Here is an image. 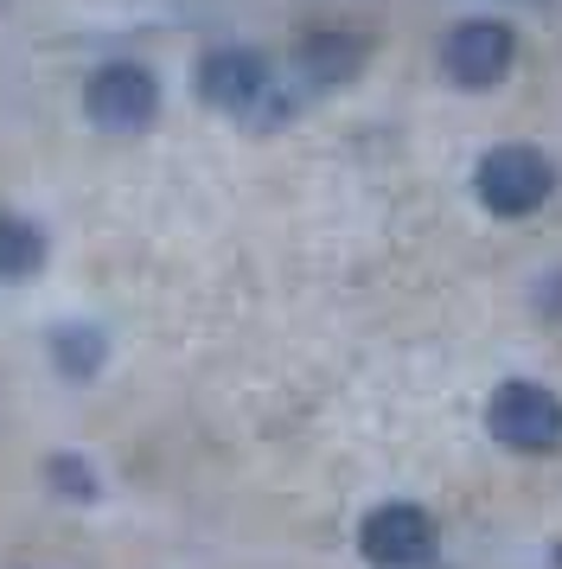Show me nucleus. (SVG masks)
<instances>
[{"mask_svg":"<svg viewBox=\"0 0 562 569\" xmlns=\"http://www.w3.org/2000/svg\"><path fill=\"white\" fill-rule=\"evenodd\" d=\"M83 109H90V122L109 134H134L153 122V109H160V83L153 71L141 64H102L97 78L83 83Z\"/></svg>","mask_w":562,"mask_h":569,"instance_id":"39448f33","label":"nucleus"},{"mask_svg":"<svg viewBox=\"0 0 562 569\" xmlns=\"http://www.w3.org/2000/svg\"><path fill=\"white\" fill-rule=\"evenodd\" d=\"M473 192H480V206L492 211V218H531V211H543V199L556 192V167H550L543 148L505 141V148H492V154L480 160Z\"/></svg>","mask_w":562,"mask_h":569,"instance_id":"f03ea898","label":"nucleus"},{"mask_svg":"<svg viewBox=\"0 0 562 569\" xmlns=\"http://www.w3.org/2000/svg\"><path fill=\"white\" fill-rule=\"evenodd\" d=\"M294 71H301L313 90H327V83H345L364 71V39L345 27H327V32H307L301 52H294Z\"/></svg>","mask_w":562,"mask_h":569,"instance_id":"0eeeda50","label":"nucleus"},{"mask_svg":"<svg viewBox=\"0 0 562 569\" xmlns=\"http://www.w3.org/2000/svg\"><path fill=\"white\" fill-rule=\"evenodd\" d=\"M51 352H58V365H64L71 378H97V365H102V333H90V327H64V333L51 339Z\"/></svg>","mask_w":562,"mask_h":569,"instance_id":"1a4fd4ad","label":"nucleus"},{"mask_svg":"<svg viewBox=\"0 0 562 569\" xmlns=\"http://www.w3.org/2000/svg\"><path fill=\"white\" fill-rule=\"evenodd\" d=\"M199 97L211 109H224V116H243V122H275L294 109V90H281L275 64L262 52H237V46H218V52H204L199 64Z\"/></svg>","mask_w":562,"mask_h":569,"instance_id":"f257e3e1","label":"nucleus"},{"mask_svg":"<svg viewBox=\"0 0 562 569\" xmlns=\"http://www.w3.org/2000/svg\"><path fill=\"white\" fill-rule=\"evenodd\" d=\"M485 429L511 455H550V448H562V397L531 385V378H511V385L492 390Z\"/></svg>","mask_w":562,"mask_h":569,"instance_id":"7ed1b4c3","label":"nucleus"},{"mask_svg":"<svg viewBox=\"0 0 562 569\" xmlns=\"http://www.w3.org/2000/svg\"><path fill=\"white\" fill-rule=\"evenodd\" d=\"M358 550H364V563L371 569H434L441 557V531H434V518L422 506H409V499H390L378 512H364L358 525Z\"/></svg>","mask_w":562,"mask_h":569,"instance_id":"20e7f679","label":"nucleus"},{"mask_svg":"<svg viewBox=\"0 0 562 569\" xmlns=\"http://www.w3.org/2000/svg\"><path fill=\"white\" fill-rule=\"evenodd\" d=\"M511 58H518V39H511V27H499V20H460V27L441 39V71H448V83H460V90H492V83L511 71Z\"/></svg>","mask_w":562,"mask_h":569,"instance_id":"423d86ee","label":"nucleus"},{"mask_svg":"<svg viewBox=\"0 0 562 569\" xmlns=\"http://www.w3.org/2000/svg\"><path fill=\"white\" fill-rule=\"evenodd\" d=\"M51 480L71 492V499H90V492H97V473H83L77 455H58V461H51Z\"/></svg>","mask_w":562,"mask_h":569,"instance_id":"9d476101","label":"nucleus"},{"mask_svg":"<svg viewBox=\"0 0 562 569\" xmlns=\"http://www.w3.org/2000/svg\"><path fill=\"white\" fill-rule=\"evenodd\" d=\"M46 269V237L32 218L20 211H0V282H26Z\"/></svg>","mask_w":562,"mask_h":569,"instance_id":"6e6552de","label":"nucleus"}]
</instances>
